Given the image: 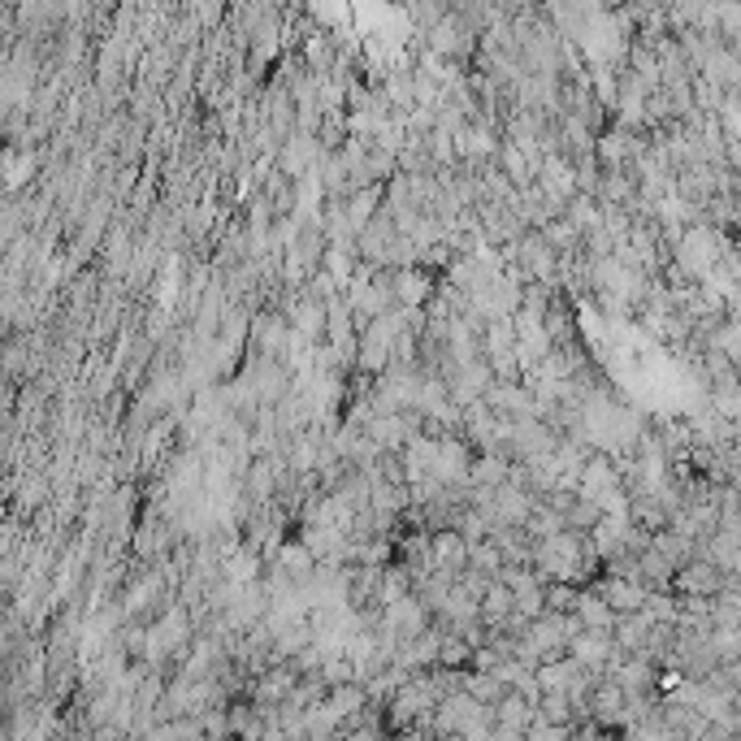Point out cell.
Wrapping results in <instances>:
<instances>
[{"label": "cell", "mask_w": 741, "mask_h": 741, "mask_svg": "<svg viewBox=\"0 0 741 741\" xmlns=\"http://www.w3.org/2000/svg\"><path fill=\"white\" fill-rule=\"evenodd\" d=\"M525 741H568V728H564V724L533 720V724L525 728Z\"/></svg>", "instance_id": "cell-1"}, {"label": "cell", "mask_w": 741, "mask_h": 741, "mask_svg": "<svg viewBox=\"0 0 741 741\" xmlns=\"http://www.w3.org/2000/svg\"><path fill=\"white\" fill-rule=\"evenodd\" d=\"M546 607H551V611H572V607H581V594L568 590V585H551V590H546Z\"/></svg>", "instance_id": "cell-2"}]
</instances>
